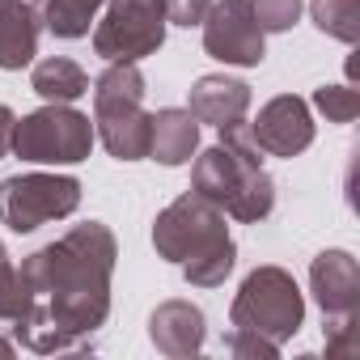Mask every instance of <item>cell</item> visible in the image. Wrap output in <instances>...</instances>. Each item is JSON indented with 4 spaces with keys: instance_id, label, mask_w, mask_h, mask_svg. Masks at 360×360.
<instances>
[{
    "instance_id": "4fadbf2b",
    "label": "cell",
    "mask_w": 360,
    "mask_h": 360,
    "mask_svg": "<svg viewBox=\"0 0 360 360\" xmlns=\"http://www.w3.org/2000/svg\"><path fill=\"white\" fill-rule=\"evenodd\" d=\"M187 110L195 115V123H212V127L242 123L250 110V85L233 81V77H200L191 85Z\"/></svg>"
},
{
    "instance_id": "ffe728a7",
    "label": "cell",
    "mask_w": 360,
    "mask_h": 360,
    "mask_svg": "<svg viewBox=\"0 0 360 360\" xmlns=\"http://www.w3.org/2000/svg\"><path fill=\"white\" fill-rule=\"evenodd\" d=\"M250 13L263 34H284L301 18V0H250Z\"/></svg>"
},
{
    "instance_id": "277c9868",
    "label": "cell",
    "mask_w": 360,
    "mask_h": 360,
    "mask_svg": "<svg viewBox=\"0 0 360 360\" xmlns=\"http://www.w3.org/2000/svg\"><path fill=\"white\" fill-rule=\"evenodd\" d=\"M94 136L119 161L148 157L153 115L144 110V77L136 64H110L94 81Z\"/></svg>"
},
{
    "instance_id": "30bf717a",
    "label": "cell",
    "mask_w": 360,
    "mask_h": 360,
    "mask_svg": "<svg viewBox=\"0 0 360 360\" xmlns=\"http://www.w3.org/2000/svg\"><path fill=\"white\" fill-rule=\"evenodd\" d=\"M250 136H255V144H259L263 153H271V157H297V153H305V148L314 144L309 106H305L297 94H280V98H271V102L259 110Z\"/></svg>"
},
{
    "instance_id": "7a4b0ae2",
    "label": "cell",
    "mask_w": 360,
    "mask_h": 360,
    "mask_svg": "<svg viewBox=\"0 0 360 360\" xmlns=\"http://www.w3.org/2000/svg\"><path fill=\"white\" fill-rule=\"evenodd\" d=\"M191 191L212 200L221 212H229L242 225H259L276 208V183L263 169V148L255 144L246 123L221 127V144L195 157Z\"/></svg>"
},
{
    "instance_id": "5bb4252c",
    "label": "cell",
    "mask_w": 360,
    "mask_h": 360,
    "mask_svg": "<svg viewBox=\"0 0 360 360\" xmlns=\"http://www.w3.org/2000/svg\"><path fill=\"white\" fill-rule=\"evenodd\" d=\"M148 339L165 356H195L204 347V314L191 301H165L148 318Z\"/></svg>"
},
{
    "instance_id": "d6986e66",
    "label": "cell",
    "mask_w": 360,
    "mask_h": 360,
    "mask_svg": "<svg viewBox=\"0 0 360 360\" xmlns=\"http://www.w3.org/2000/svg\"><path fill=\"white\" fill-rule=\"evenodd\" d=\"M26 309H30V288H26L22 267H13L9 259H0V326L13 330Z\"/></svg>"
},
{
    "instance_id": "603a6c76",
    "label": "cell",
    "mask_w": 360,
    "mask_h": 360,
    "mask_svg": "<svg viewBox=\"0 0 360 360\" xmlns=\"http://www.w3.org/2000/svg\"><path fill=\"white\" fill-rule=\"evenodd\" d=\"M13 123H18V115L9 106H0V157L13 153Z\"/></svg>"
},
{
    "instance_id": "3957f363",
    "label": "cell",
    "mask_w": 360,
    "mask_h": 360,
    "mask_svg": "<svg viewBox=\"0 0 360 360\" xmlns=\"http://www.w3.org/2000/svg\"><path fill=\"white\" fill-rule=\"evenodd\" d=\"M153 246L161 259L183 267L187 284H195V288L225 284L238 263V246L225 229V212L195 191L178 195L153 221Z\"/></svg>"
},
{
    "instance_id": "7c38bea8",
    "label": "cell",
    "mask_w": 360,
    "mask_h": 360,
    "mask_svg": "<svg viewBox=\"0 0 360 360\" xmlns=\"http://www.w3.org/2000/svg\"><path fill=\"white\" fill-rule=\"evenodd\" d=\"M43 13L34 0H0V68L18 72L39 56Z\"/></svg>"
},
{
    "instance_id": "2e32d148",
    "label": "cell",
    "mask_w": 360,
    "mask_h": 360,
    "mask_svg": "<svg viewBox=\"0 0 360 360\" xmlns=\"http://www.w3.org/2000/svg\"><path fill=\"white\" fill-rule=\"evenodd\" d=\"M30 89H34L43 102H64V106H68V102H77V98L89 94V77H85V68H81L77 60H68V56H47V60L34 64Z\"/></svg>"
},
{
    "instance_id": "e0dca14e",
    "label": "cell",
    "mask_w": 360,
    "mask_h": 360,
    "mask_svg": "<svg viewBox=\"0 0 360 360\" xmlns=\"http://www.w3.org/2000/svg\"><path fill=\"white\" fill-rule=\"evenodd\" d=\"M98 9H102V0H47L43 22L56 39H85Z\"/></svg>"
},
{
    "instance_id": "cb8c5ba5",
    "label": "cell",
    "mask_w": 360,
    "mask_h": 360,
    "mask_svg": "<svg viewBox=\"0 0 360 360\" xmlns=\"http://www.w3.org/2000/svg\"><path fill=\"white\" fill-rule=\"evenodd\" d=\"M0 356H13V343L9 339H0Z\"/></svg>"
},
{
    "instance_id": "44dd1931",
    "label": "cell",
    "mask_w": 360,
    "mask_h": 360,
    "mask_svg": "<svg viewBox=\"0 0 360 360\" xmlns=\"http://www.w3.org/2000/svg\"><path fill=\"white\" fill-rule=\"evenodd\" d=\"M314 106L330 119V123H352L360 115V94L352 85H322L314 94Z\"/></svg>"
},
{
    "instance_id": "6da1fadb",
    "label": "cell",
    "mask_w": 360,
    "mask_h": 360,
    "mask_svg": "<svg viewBox=\"0 0 360 360\" xmlns=\"http://www.w3.org/2000/svg\"><path fill=\"white\" fill-rule=\"evenodd\" d=\"M115 233L102 221L72 225L60 242L34 250L22 263L30 309L13 335L30 352H68L81 347L110 314V271H115Z\"/></svg>"
},
{
    "instance_id": "9a60e30c",
    "label": "cell",
    "mask_w": 360,
    "mask_h": 360,
    "mask_svg": "<svg viewBox=\"0 0 360 360\" xmlns=\"http://www.w3.org/2000/svg\"><path fill=\"white\" fill-rule=\"evenodd\" d=\"M200 148V123L191 110L165 106L153 115V136H148V157L161 165H183Z\"/></svg>"
},
{
    "instance_id": "d4e9b609",
    "label": "cell",
    "mask_w": 360,
    "mask_h": 360,
    "mask_svg": "<svg viewBox=\"0 0 360 360\" xmlns=\"http://www.w3.org/2000/svg\"><path fill=\"white\" fill-rule=\"evenodd\" d=\"M0 259H9V250H5V246H0Z\"/></svg>"
},
{
    "instance_id": "8fae6325",
    "label": "cell",
    "mask_w": 360,
    "mask_h": 360,
    "mask_svg": "<svg viewBox=\"0 0 360 360\" xmlns=\"http://www.w3.org/2000/svg\"><path fill=\"white\" fill-rule=\"evenodd\" d=\"M309 288L326 318L360 314V267L347 250H322L309 263Z\"/></svg>"
},
{
    "instance_id": "5b68a950",
    "label": "cell",
    "mask_w": 360,
    "mask_h": 360,
    "mask_svg": "<svg viewBox=\"0 0 360 360\" xmlns=\"http://www.w3.org/2000/svg\"><path fill=\"white\" fill-rule=\"evenodd\" d=\"M305 322V301L297 280L284 267H255L229 309V326L233 330H250L263 335L271 343H284L288 335H297Z\"/></svg>"
},
{
    "instance_id": "ba28073f",
    "label": "cell",
    "mask_w": 360,
    "mask_h": 360,
    "mask_svg": "<svg viewBox=\"0 0 360 360\" xmlns=\"http://www.w3.org/2000/svg\"><path fill=\"white\" fill-rule=\"evenodd\" d=\"M165 0H110L94 30V51L110 64H136L165 43Z\"/></svg>"
},
{
    "instance_id": "8992f818",
    "label": "cell",
    "mask_w": 360,
    "mask_h": 360,
    "mask_svg": "<svg viewBox=\"0 0 360 360\" xmlns=\"http://www.w3.org/2000/svg\"><path fill=\"white\" fill-rule=\"evenodd\" d=\"M94 148V123L89 115L64 106V102H47L43 110L26 115L13 123V153L22 161L34 165H77L85 161Z\"/></svg>"
},
{
    "instance_id": "9c48e42d",
    "label": "cell",
    "mask_w": 360,
    "mask_h": 360,
    "mask_svg": "<svg viewBox=\"0 0 360 360\" xmlns=\"http://www.w3.org/2000/svg\"><path fill=\"white\" fill-rule=\"evenodd\" d=\"M200 26H204V51L212 60L238 64V68L263 64L267 47H263V30L250 13V0H212Z\"/></svg>"
},
{
    "instance_id": "ac0fdd59",
    "label": "cell",
    "mask_w": 360,
    "mask_h": 360,
    "mask_svg": "<svg viewBox=\"0 0 360 360\" xmlns=\"http://www.w3.org/2000/svg\"><path fill=\"white\" fill-rule=\"evenodd\" d=\"M314 26L339 43H356L360 39V0H309Z\"/></svg>"
},
{
    "instance_id": "7402d4cb",
    "label": "cell",
    "mask_w": 360,
    "mask_h": 360,
    "mask_svg": "<svg viewBox=\"0 0 360 360\" xmlns=\"http://www.w3.org/2000/svg\"><path fill=\"white\" fill-rule=\"evenodd\" d=\"M229 352L233 356H280V343L263 339V335H250V330H229Z\"/></svg>"
},
{
    "instance_id": "52a82bcc",
    "label": "cell",
    "mask_w": 360,
    "mask_h": 360,
    "mask_svg": "<svg viewBox=\"0 0 360 360\" xmlns=\"http://www.w3.org/2000/svg\"><path fill=\"white\" fill-rule=\"evenodd\" d=\"M81 204V183L68 174H13L0 178V225L13 233H34L51 221L72 217Z\"/></svg>"
}]
</instances>
